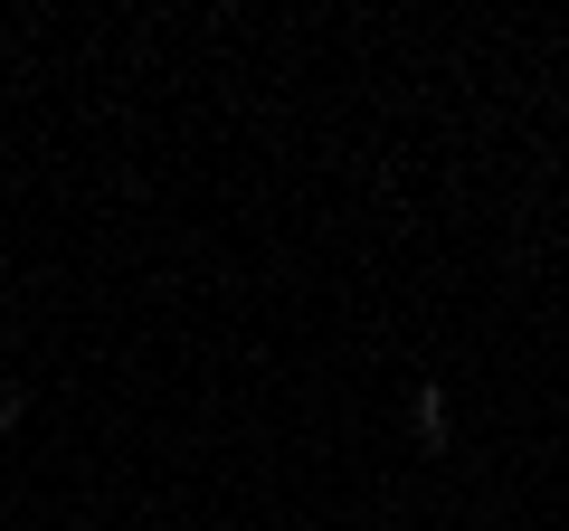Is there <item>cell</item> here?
Instances as JSON below:
<instances>
[{
    "instance_id": "1",
    "label": "cell",
    "mask_w": 569,
    "mask_h": 531,
    "mask_svg": "<svg viewBox=\"0 0 569 531\" xmlns=\"http://www.w3.org/2000/svg\"><path fill=\"white\" fill-rule=\"evenodd\" d=\"M408 418H418V437H447V389L427 380V389H418V399H408Z\"/></svg>"
}]
</instances>
